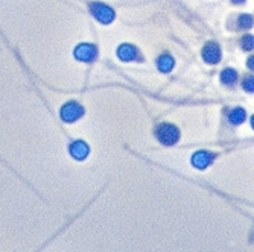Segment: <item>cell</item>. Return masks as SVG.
Here are the masks:
<instances>
[{
  "label": "cell",
  "instance_id": "cell-14",
  "mask_svg": "<svg viewBox=\"0 0 254 252\" xmlns=\"http://www.w3.org/2000/svg\"><path fill=\"white\" fill-rule=\"evenodd\" d=\"M244 88H245V91H250V93H253V91H254V78L253 76H248L244 81Z\"/></svg>",
  "mask_w": 254,
  "mask_h": 252
},
{
  "label": "cell",
  "instance_id": "cell-7",
  "mask_svg": "<svg viewBox=\"0 0 254 252\" xmlns=\"http://www.w3.org/2000/svg\"><path fill=\"white\" fill-rule=\"evenodd\" d=\"M68 151H70V155H72L75 159H78V161H81V159H85V158L88 156V153H90L88 145H87L85 142H81V140L73 142V143L70 145V148H68Z\"/></svg>",
  "mask_w": 254,
  "mask_h": 252
},
{
  "label": "cell",
  "instance_id": "cell-12",
  "mask_svg": "<svg viewBox=\"0 0 254 252\" xmlns=\"http://www.w3.org/2000/svg\"><path fill=\"white\" fill-rule=\"evenodd\" d=\"M238 25H239V29H248L251 28L253 25V17L250 14H242L238 20Z\"/></svg>",
  "mask_w": 254,
  "mask_h": 252
},
{
  "label": "cell",
  "instance_id": "cell-13",
  "mask_svg": "<svg viewBox=\"0 0 254 252\" xmlns=\"http://www.w3.org/2000/svg\"><path fill=\"white\" fill-rule=\"evenodd\" d=\"M242 48H244V50H248V52L253 50V37L251 35H247L242 38Z\"/></svg>",
  "mask_w": 254,
  "mask_h": 252
},
{
  "label": "cell",
  "instance_id": "cell-9",
  "mask_svg": "<svg viewBox=\"0 0 254 252\" xmlns=\"http://www.w3.org/2000/svg\"><path fill=\"white\" fill-rule=\"evenodd\" d=\"M175 65V61L171 55H161L158 59H157V67H158V70L160 72H163V73H169L172 68Z\"/></svg>",
  "mask_w": 254,
  "mask_h": 252
},
{
  "label": "cell",
  "instance_id": "cell-11",
  "mask_svg": "<svg viewBox=\"0 0 254 252\" xmlns=\"http://www.w3.org/2000/svg\"><path fill=\"white\" fill-rule=\"evenodd\" d=\"M221 81L225 85H233L238 81V73L233 68H225V70L221 73Z\"/></svg>",
  "mask_w": 254,
  "mask_h": 252
},
{
  "label": "cell",
  "instance_id": "cell-15",
  "mask_svg": "<svg viewBox=\"0 0 254 252\" xmlns=\"http://www.w3.org/2000/svg\"><path fill=\"white\" fill-rule=\"evenodd\" d=\"M244 2H245V0H233V3H238V5H241Z\"/></svg>",
  "mask_w": 254,
  "mask_h": 252
},
{
  "label": "cell",
  "instance_id": "cell-3",
  "mask_svg": "<svg viewBox=\"0 0 254 252\" xmlns=\"http://www.w3.org/2000/svg\"><path fill=\"white\" fill-rule=\"evenodd\" d=\"M84 116V108L78 102H68L61 108V119L67 123H73Z\"/></svg>",
  "mask_w": 254,
  "mask_h": 252
},
{
  "label": "cell",
  "instance_id": "cell-5",
  "mask_svg": "<svg viewBox=\"0 0 254 252\" xmlns=\"http://www.w3.org/2000/svg\"><path fill=\"white\" fill-rule=\"evenodd\" d=\"M202 58L207 64H216L221 61V48L216 43H207L202 49Z\"/></svg>",
  "mask_w": 254,
  "mask_h": 252
},
{
  "label": "cell",
  "instance_id": "cell-10",
  "mask_svg": "<svg viewBox=\"0 0 254 252\" xmlns=\"http://www.w3.org/2000/svg\"><path fill=\"white\" fill-rule=\"evenodd\" d=\"M245 119H247V112H245V109H242V108H235V109L230 111V114H228V120H230V123L235 125V126L244 123Z\"/></svg>",
  "mask_w": 254,
  "mask_h": 252
},
{
  "label": "cell",
  "instance_id": "cell-8",
  "mask_svg": "<svg viewBox=\"0 0 254 252\" xmlns=\"http://www.w3.org/2000/svg\"><path fill=\"white\" fill-rule=\"evenodd\" d=\"M137 55H138V52H137V49L134 48L132 44H122L121 48L118 49L119 59H122L125 62H129V61L137 59Z\"/></svg>",
  "mask_w": 254,
  "mask_h": 252
},
{
  "label": "cell",
  "instance_id": "cell-1",
  "mask_svg": "<svg viewBox=\"0 0 254 252\" xmlns=\"http://www.w3.org/2000/svg\"><path fill=\"white\" fill-rule=\"evenodd\" d=\"M155 137L158 139V142L165 146H172L178 142L180 139V131L175 125L171 123H161L157 126L155 129Z\"/></svg>",
  "mask_w": 254,
  "mask_h": 252
},
{
  "label": "cell",
  "instance_id": "cell-2",
  "mask_svg": "<svg viewBox=\"0 0 254 252\" xmlns=\"http://www.w3.org/2000/svg\"><path fill=\"white\" fill-rule=\"evenodd\" d=\"M90 12L93 14V17L104 23V25H110V23L114 20V17H116V14H114V11L104 5V3H99V2H95V3H90Z\"/></svg>",
  "mask_w": 254,
  "mask_h": 252
},
{
  "label": "cell",
  "instance_id": "cell-4",
  "mask_svg": "<svg viewBox=\"0 0 254 252\" xmlns=\"http://www.w3.org/2000/svg\"><path fill=\"white\" fill-rule=\"evenodd\" d=\"M98 56V49L93 44H79L75 49V58L82 61V62H91L95 61Z\"/></svg>",
  "mask_w": 254,
  "mask_h": 252
},
{
  "label": "cell",
  "instance_id": "cell-6",
  "mask_svg": "<svg viewBox=\"0 0 254 252\" xmlns=\"http://www.w3.org/2000/svg\"><path fill=\"white\" fill-rule=\"evenodd\" d=\"M213 158H215V156H213L210 152H207V151H199V152L193 153V156H192V164H193V167L202 170V169L209 167V166L212 164Z\"/></svg>",
  "mask_w": 254,
  "mask_h": 252
}]
</instances>
